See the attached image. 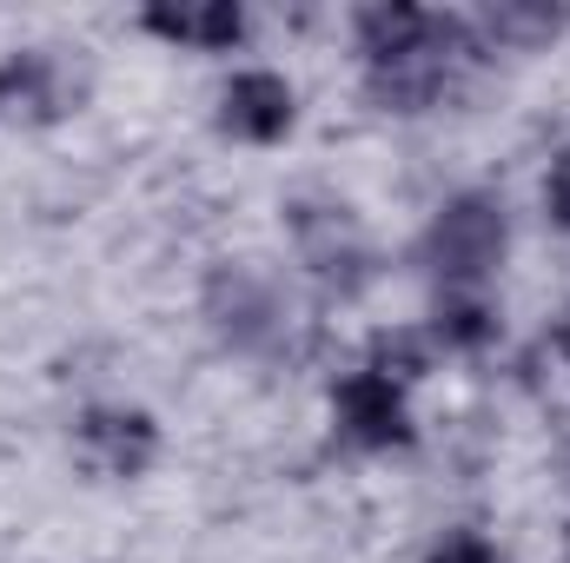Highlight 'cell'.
I'll list each match as a JSON object with an SVG mask.
<instances>
[{
	"label": "cell",
	"mask_w": 570,
	"mask_h": 563,
	"mask_svg": "<svg viewBox=\"0 0 570 563\" xmlns=\"http://www.w3.org/2000/svg\"><path fill=\"white\" fill-rule=\"evenodd\" d=\"M464 53H478V47H471V27L431 13V27H425L419 47H405L399 60H379V67H372V100L392 107V113H425L431 100L451 87V73L464 67Z\"/></svg>",
	"instance_id": "1"
},
{
	"label": "cell",
	"mask_w": 570,
	"mask_h": 563,
	"mask_svg": "<svg viewBox=\"0 0 570 563\" xmlns=\"http://www.w3.org/2000/svg\"><path fill=\"white\" fill-rule=\"evenodd\" d=\"M425 259L444 285H478L498 259H504V206L484 199V192L451 199V206L431 219Z\"/></svg>",
	"instance_id": "2"
},
{
	"label": "cell",
	"mask_w": 570,
	"mask_h": 563,
	"mask_svg": "<svg viewBox=\"0 0 570 563\" xmlns=\"http://www.w3.org/2000/svg\"><path fill=\"white\" fill-rule=\"evenodd\" d=\"M80 100V87L67 80V60L53 47H27L0 60V107L13 120H60Z\"/></svg>",
	"instance_id": "3"
},
{
	"label": "cell",
	"mask_w": 570,
	"mask_h": 563,
	"mask_svg": "<svg viewBox=\"0 0 570 563\" xmlns=\"http://www.w3.org/2000/svg\"><path fill=\"white\" fill-rule=\"evenodd\" d=\"M338 424H345V437L352 444H365V451H392V444H405L412 437V418H405V392L392 385V378H379V372H352L345 385H338Z\"/></svg>",
	"instance_id": "4"
},
{
	"label": "cell",
	"mask_w": 570,
	"mask_h": 563,
	"mask_svg": "<svg viewBox=\"0 0 570 563\" xmlns=\"http://www.w3.org/2000/svg\"><path fill=\"white\" fill-rule=\"evenodd\" d=\"M159 451V431L146 412H87L80 418V457L100 477H140Z\"/></svg>",
	"instance_id": "5"
},
{
	"label": "cell",
	"mask_w": 570,
	"mask_h": 563,
	"mask_svg": "<svg viewBox=\"0 0 570 563\" xmlns=\"http://www.w3.org/2000/svg\"><path fill=\"white\" fill-rule=\"evenodd\" d=\"M219 127L233 140H253V146L285 140V127H292V87H285L279 73H239L219 93Z\"/></svg>",
	"instance_id": "6"
},
{
	"label": "cell",
	"mask_w": 570,
	"mask_h": 563,
	"mask_svg": "<svg viewBox=\"0 0 570 563\" xmlns=\"http://www.w3.org/2000/svg\"><path fill=\"white\" fill-rule=\"evenodd\" d=\"M298 246H305L312 273L325 285L352 292V285L365 279V239H358V226L345 213H298Z\"/></svg>",
	"instance_id": "7"
},
{
	"label": "cell",
	"mask_w": 570,
	"mask_h": 563,
	"mask_svg": "<svg viewBox=\"0 0 570 563\" xmlns=\"http://www.w3.org/2000/svg\"><path fill=\"white\" fill-rule=\"evenodd\" d=\"M146 27L159 40H179V47H233L246 33V13L233 0H206V7H146Z\"/></svg>",
	"instance_id": "8"
},
{
	"label": "cell",
	"mask_w": 570,
	"mask_h": 563,
	"mask_svg": "<svg viewBox=\"0 0 570 563\" xmlns=\"http://www.w3.org/2000/svg\"><path fill=\"white\" fill-rule=\"evenodd\" d=\"M431 27L425 7H365L358 13V53H365V67H379V60H399L405 47H419Z\"/></svg>",
	"instance_id": "9"
},
{
	"label": "cell",
	"mask_w": 570,
	"mask_h": 563,
	"mask_svg": "<svg viewBox=\"0 0 570 563\" xmlns=\"http://www.w3.org/2000/svg\"><path fill=\"white\" fill-rule=\"evenodd\" d=\"M213 312H219V325L239 345H253L259 325H266V312H273V298H266V285H253V273H219L213 279Z\"/></svg>",
	"instance_id": "10"
},
{
	"label": "cell",
	"mask_w": 570,
	"mask_h": 563,
	"mask_svg": "<svg viewBox=\"0 0 570 563\" xmlns=\"http://www.w3.org/2000/svg\"><path fill=\"white\" fill-rule=\"evenodd\" d=\"M558 27H564L558 7H491V13H484V33H491L498 47H544Z\"/></svg>",
	"instance_id": "11"
},
{
	"label": "cell",
	"mask_w": 570,
	"mask_h": 563,
	"mask_svg": "<svg viewBox=\"0 0 570 563\" xmlns=\"http://www.w3.org/2000/svg\"><path fill=\"white\" fill-rule=\"evenodd\" d=\"M491 332H498V318H491V305H484V298H444V305H438V338H444V345L478 352Z\"/></svg>",
	"instance_id": "12"
},
{
	"label": "cell",
	"mask_w": 570,
	"mask_h": 563,
	"mask_svg": "<svg viewBox=\"0 0 570 563\" xmlns=\"http://www.w3.org/2000/svg\"><path fill=\"white\" fill-rule=\"evenodd\" d=\"M425 365H431V345H425V338H412V332H385V338L372 345V365H365V372H379V378L405 385V378H419Z\"/></svg>",
	"instance_id": "13"
},
{
	"label": "cell",
	"mask_w": 570,
	"mask_h": 563,
	"mask_svg": "<svg viewBox=\"0 0 570 563\" xmlns=\"http://www.w3.org/2000/svg\"><path fill=\"white\" fill-rule=\"evenodd\" d=\"M431 563H498V551H491L478 531H451V537L431 551Z\"/></svg>",
	"instance_id": "14"
},
{
	"label": "cell",
	"mask_w": 570,
	"mask_h": 563,
	"mask_svg": "<svg viewBox=\"0 0 570 563\" xmlns=\"http://www.w3.org/2000/svg\"><path fill=\"white\" fill-rule=\"evenodd\" d=\"M544 199H551V219H558V226H570V152H558V159H551Z\"/></svg>",
	"instance_id": "15"
},
{
	"label": "cell",
	"mask_w": 570,
	"mask_h": 563,
	"mask_svg": "<svg viewBox=\"0 0 570 563\" xmlns=\"http://www.w3.org/2000/svg\"><path fill=\"white\" fill-rule=\"evenodd\" d=\"M558 352L570 358V312H564V325H558Z\"/></svg>",
	"instance_id": "16"
}]
</instances>
